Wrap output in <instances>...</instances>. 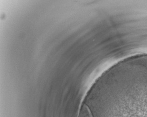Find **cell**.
<instances>
[{
  "label": "cell",
  "mask_w": 147,
  "mask_h": 117,
  "mask_svg": "<svg viewBox=\"0 0 147 117\" xmlns=\"http://www.w3.org/2000/svg\"><path fill=\"white\" fill-rule=\"evenodd\" d=\"M79 117H93L90 110L84 105L81 109Z\"/></svg>",
  "instance_id": "obj_2"
},
{
  "label": "cell",
  "mask_w": 147,
  "mask_h": 117,
  "mask_svg": "<svg viewBox=\"0 0 147 117\" xmlns=\"http://www.w3.org/2000/svg\"><path fill=\"white\" fill-rule=\"evenodd\" d=\"M96 117H147V60L121 68L97 93Z\"/></svg>",
  "instance_id": "obj_1"
}]
</instances>
